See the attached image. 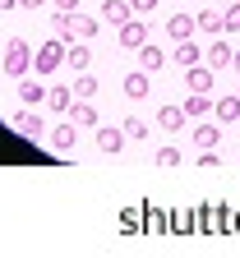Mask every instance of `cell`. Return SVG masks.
Returning <instances> with one entry per match:
<instances>
[{
	"mask_svg": "<svg viewBox=\"0 0 240 258\" xmlns=\"http://www.w3.org/2000/svg\"><path fill=\"white\" fill-rule=\"evenodd\" d=\"M171 60H176L180 70H189V64H199V60H203V51H199V46H194V37H189V42H176V51H171Z\"/></svg>",
	"mask_w": 240,
	"mask_h": 258,
	"instance_id": "7402d4cb",
	"label": "cell"
},
{
	"mask_svg": "<svg viewBox=\"0 0 240 258\" xmlns=\"http://www.w3.org/2000/svg\"><path fill=\"white\" fill-rule=\"evenodd\" d=\"M46 106L60 111V115H70V106H74V88H51V92H46Z\"/></svg>",
	"mask_w": 240,
	"mask_h": 258,
	"instance_id": "484cf974",
	"label": "cell"
},
{
	"mask_svg": "<svg viewBox=\"0 0 240 258\" xmlns=\"http://www.w3.org/2000/svg\"><path fill=\"white\" fill-rule=\"evenodd\" d=\"M153 161H157V166H166V171H171V166H180L185 157H180L176 148H157V157H153Z\"/></svg>",
	"mask_w": 240,
	"mask_h": 258,
	"instance_id": "f546056e",
	"label": "cell"
},
{
	"mask_svg": "<svg viewBox=\"0 0 240 258\" xmlns=\"http://www.w3.org/2000/svg\"><path fill=\"white\" fill-rule=\"evenodd\" d=\"M231 235H240V208H235V217H231Z\"/></svg>",
	"mask_w": 240,
	"mask_h": 258,
	"instance_id": "e575fe53",
	"label": "cell"
},
{
	"mask_svg": "<svg viewBox=\"0 0 240 258\" xmlns=\"http://www.w3.org/2000/svg\"><path fill=\"white\" fill-rule=\"evenodd\" d=\"M46 0H19V10H42Z\"/></svg>",
	"mask_w": 240,
	"mask_h": 258,
	"instance_id": "d6a6232c",
	"label": "cell"
},
{
	"mask_svg": "<svg viewBox=\"0 0 240 258\" xmlns=\"http://www.w3.org/2000/svg\"><path fill=\"white\" fill-rule=\"evenodd\" d=\"M222 19H226V32H240V0H231L222 10Z\"/></svg>",
	"mask_w": 240,
	"mask_h": 258,
	"instance_id": "4dcf8cb0",
	"label": "cell"
},
{
	"mask_svg": "<svg viewBox=\"0 0 240 258\" xmlns=\"http://www.w3.org/2000/svg\"><path fill=\"white\" fill-rule=\"evenodd\" d=\"M217 143H222V120H213V124L199 120V124H194V148L208 152V148H217Z\"/></svg>",
	"mask_w": 240,
	"mask_h": 258,
	"instance_id": "30bf717a",
	"label": "cell"
},
{
	"mask_svg": "<svg viewBox=\"0 0 240 258\" xmlns=\"http://www.w3.org/2000/svg\"><path fill=\"white\" fill-rule=\"evenodd\" d=\"M46 92H51V88H42V74H37V79H32V74L19 79V102H23V106H46Z\"/></svg>",
	"mask_w": 240,
	"mask_h": 258,
	"instance_id": "ba28073f",
	"label": "cell"
},
{
	"mask_svg": "<svg viewBox=\"0 0 240 258\" xmlns=\"http://www.w3.org/2000/svg\"><path fill=\"white\" fill-rule=\"evenodd\" d=\"M0 70H5L10 79L32 74V46H28L23 37H10V42H5V60H0Z\"/></svg>",
	"mask_w": 240,
	"mask_h": 258,
	"instance_id": "7a4b0ae2",
	"label": "cell"
},
{
	"mask_svg": "<svg viewBox=\"0 0 240 258\" xmlns=\"http://www.w3.org/2000/svg\"><path fill=\"white\" fill-rule=\"evenodd\" d=\"M74 97H97V79H92L88 70H83V74L74 79Z\"/></svg>",
	"mask_w": 240,
	"mask_h": 258,
	"instance_id": "f1b7e54d",
	"label": "cell"
},
{
	"mask_svg": "<svg viewBox=\"0 0 240 258\" xmlns=\"http://www.w3.org/2000/svg\"><path fill=\"white\" fill-rule=\"evenodd\" d=\"M10 124H14V134H19V139H42V134H46V120L32 111V106H28V111H14Z\"/></svg>",
	"mask_w": 240,
	"mask_h": 258,
	"instance_id": "277c9868",
	"label": "cell"
},
{
	"mask_svg": "<svg viewBox=\"0 0 240 258\" xmlns=\"http://www.w3.org/2000/svg\"><path fill=\"white\" fill-rule=\"evenodd\" d=\"M162 64H166V51H162L157 42H143V46H139V70H148V74H157V70H162Z\"/></svg>",
	"mask_w": 240,
	"mask_h": 258,
	"instance_id": "e0dca14e",
	"label": "cell"
},
{
	"mask_svg": "<svg viewBox=\"0 0 240 258\" xmlns=\"http://www.w3.org/2000/svg\"><path fill=\"white\" fill-rule=\"evenodd\" d=\"M88 60H92L88 42H83V37H79V42H70V51H65V64H70L74 74H83V70H88Z\"/></svg>",
	"mask_w": 240,
	"mask_h": 258,
	"instance_id": "ffe728a7",
	"label": "cell"
},
{
	"mask_svg": "<svg viewBox=\"0 0 240 258\" xmlns=\"http://www.w3.org/2000/svg\"><path fill=\"white\" fill-rule=\"evenodd\" d=\"M208 111H213V97H208V92H189V97H185V115H189V120H203Z\"/></svg>",
	"mask_w": 240,
	"mask_h": 258,
	"instance_id": "603a6c76",
	"label": "cell"
},
{
	"mask_svg": "<svg viewBox=\"0 0 240 258\" xmlns=\"http://www.w3.org/2000/svg\"><path fill=\"white\" fill-rule=\"evenodd\" d=\"M74 139H79V124H74L70 115H65L60 124H51V129H46V143H51L56 152H70V148H74Z\"/></svg>",
	"mask_w": 240,
	"mask_h": 258,
	"instance_id": "5b68a950",
	"label": "cell"
},
{
	"mask_svg": "<svg viewBox=\"0 0 240 258\" xmlns=\"http://www.w3.org/2000/svg\"><path fill=\"white\" fill-rule=\"evenodd\" d=\"M203 60H208L213 70H231V60H235V46L226 42V32H222V37H213V46L203 51Z\"/></svg>",
	"mask_w": 240,
	"mask_h": 258,
	"instance_id": "9c48e42d",
	"label": "cell"
},
{
	"mask_svg": "<svg viewBox=\"0 0 240 258\" xmlns=\"http://www.w3.org/2000/svg\"><path fill=\"white\" fill-rule=\"evenodd\" d=\"M0 60H5V46H0Z\"/></svg>",
	"mask_w": 240,
	"mask_h": 258,
	"instance_id": "74e56055",
	"label": "cell"
},
{
	"mask_svg": "<svg viewBox=\"0 0 240 258\" xmlns=\"http://www.w3.org/2000/svg\"><path fill=\"white\" fill-rule=\"evenodd\" d=\"M171 235H199V212L176 208V212H171Z\"/></svg>",
	"mask_w": 240,
	"mask_h": 258,
	"instance_id": "2e32d148",
	"label": "cell"
},
{
	"mask_svg": "<svg viewBox=\"0 0 240 258\" xmlns=\"http://www.w3.org/2000/svg\"><path fill=\"white\" fill-rule=\"evenodd\" d=\"M97 32H102V14H97V19H88L83 10H74V37H83V42H88V37H97Z\"/></svg>",
	"mask_w": 240,
	"mask_h": 258,
	"instance_id": "d4e9b609",
	"label": "cell"
},
{
	"mask_svg": "<svg viewBox=\"0 0 240 258\" xmlns=\"http://www.w3.org/2000/svg\"><path fill=\"white\" fill-rule=\"evenodd\" d=\"M5 10H19V0H0V14H5Z\"/></svg>",
	"mask_w": 240,
	"mask_h": 258,
	"instance_id": "d590c367",
	"label": "cell"
},
{
	"mask_svg": "<svg viewBox=\"0 0 240 258\" xmlns=\"http://www.w3.org/2000/svg\"><path fill=\"white\" fill-rule=\"evenodd\" d=\"M199 19V32H208V37H222L226 32V19L217 14V10H203V14H194Z\"/></svg>",
	"mask_w": 240,
	"mask_h": 258,
	"instance_id": "cb8c5ba5",
	"label": "cell"
},
{
	"mask_svg": "<svg viewBox=\"0 0 240 258\" xmlns=\"http://www.w3.org/2000/svg\"><path fill=\"white\" fill-rule=\"evenodd\" d=\"M143 42H153V37H148V23H143V14H134L129 23H120V46H125V51H139Z\"/></svg>",
	"mask_w": 240,
	"mask_h": 258,
	"instance_id": "8992f818",
	"label": "cell"
},
{
	"mask_svg": "<svg viewBox=\"0 0 240 258\" xmlns=\"http://www.w3.org/2000/svg\"><path fill=\"white\" fill-rule=\"evenodd\" d=\"M143 231V208H125L120 212V235H139Z\"/></svg>",
	"mask_w": 240,
	"mask_h": 258,
	"instance_id": "4316f807",
	"label": "cell"
},
{
	"mask_svg": "<svg viewBox=\"0 0 240 258\" xmlns=\"http://www.w3.org/2000/svg\"><path fill=\"white\" fill-rule=\"evenodd\" d=\"M185 120H189V115H185V106H171V102H166V106L157 111V129H162V134H180Z\"/></svg>",
	"mask_w": 240,
	"mask_h": 258,
	"instance_id": "8fae6325",
	"label": "cell"
},
{
	"mask_svg": "<svg viewBox=\"0 0 240 258\" xmlns=\"http://www.w3.org/2000/svg\"><path fill=\"white\" fill-rule=\"evenodd\" d=\"M56 10H79V0H56Z\"/></svg>",
	"mask_w": 240,
	"mask_h": 258,
	"instance_id": "836d02e7",
	"label": "cell"
},
{
	"mask_svg": "<svg viewBox=\"0 0 240 258\" xmlns=\"http://www.w3.org/2000/svg\"><path fill=\"white\" fill-rule=\"evenodd\" d=\"M120 129H125V139H148V120H139V115H129Z\"/></svg>",
	"mask_w": 240,
	"mask_h": 258,
	"instance_id": "83f0119b",
	"label": "cell"
},
{
	"mask_svg": "<svg viewBox=\"0 0 240 258\" xmlns=\"http://www.w3.org/2000/svg\"><path fill=\"white\" fill-rule=\"evenodd\" d=\"M143 235H171V212L143 203Z\"/></svg>",
	"mask_w": 240,
	"mask_h": 258,
	"instance_id": "7c38bea8",
	"label": "cell"
},
{
	"mask_svg": "<svg viewBox=\"0 0 240 258\" xmlns=\"http://www.w3.org/2000/svg\"><path fill=\"white\" fill-rule=\"evenodd\" d=\"M70 120L79 129H92L97 124V111H92V97H74V106H70Z\"/></svg>",
	"mask_w": 240,
	"mask_h": 258,
	"instance_id": "ac0fdd59",
	"label": "cell"
},
{
	"mask_svg": "<svg viewBox=\"0 0 240 258\" xmlns=\"http://www.w3.org/2000/svg\"><path fill=\"white\" fill-rule=\"evenodd\" d=\"M213 115L222 120V124H231V120H240V92H222L217 102H213Z\"/></svg>",
	"mask_w": 240,
	"mask_h": 258,
	"instance_id": "9a60e30c",
	"label": "cell"
},
{
	"mask_svg": "<svg viewBox=\"0 0 240 258\" xmlns=\"http://www.w3.org/2000/svg\"><path fill=\"white\" fill-rule=\"evenodd\" d=\"M231 203H199V235H231Z\"/></svg>",
	"mask_w": 240,
	"mask_h": 258,
	"instance_id": "6da1fadb",
	"label": "cell"
},
{
	"mask_svg": "<svg viewBox=\"0 0 240 258\" xmlns=\"http://www.w3.org/2000/svg\"><path fill=\"white\" fill-rule=\"evenodd\" d=\"M166 32H171V42H189L199 32V19L194 14H176V19H166Z\"/></svg>",
	"mask_w": 240,
	"mask_h": 258,
	"instance_id": "4fadbf2b",
	"label": "cell"
},
{
	"mask_svg": "<svg viewBox=\"0 0 240 258\" xmlns=\"http://www.w3.org/2000/svg\"><path fill=\"white\" fill-rule=\"evenodd\" d=\"M213 83H217V70H213V64H189V70H185V88L189 92H213Z\"/></svg>",
	"mask_w": 240,
	"mask_h": 258,
	"instance_id": "52a82bcc",
	"label": "cell"
},
{
	"mask_svg": "<svg viewBox=\"0 0 240 258\" xmlns=\"http://www.w3.org/2000/svg\"><path fill=\"white\" fill-rule=\"evenodd\" d=\"M125 97H129V102H143V97H148V70H134V74H125Z\"/></svg>",
	"mask_w": 240,
	"mask_h": 258,
	"instance_id": "d6986e66",
	"label": "cell"
},
{
	"mask_svg": "<svg viewBox=\"0 0 240 258\" xmlns=\"http://www.w3.org/2000/svg\"><path fill=\"white\" fill-rule=\"evenodd\" d=\"M97 148L116 157V152L125 148V129H111V124H102V129H97Z\"/></svg>",
	"mask_w": 240,
	"mask_h": 258,
	"instance_id": "44dd1931",
	"label": "cell"
},
{
	"mask_svg": "<svg viewBox=\"0 0 240 258\" xmlns=\"http://www.w3.org/2000/svg\"><path fill=\"white\" fill-rule=\"evenodd\" d=\"M231 70H235V74H240V51H235V60H231Z\"/></svg>",
	"mask_w": 240,
	"mask_h": 258,
	"instance_id": "8d00e7d4",
	"label": "cell"
},
{
	"mask_svg": "<svg viewBox=\"0 0 240 258\" xmlns=\"http://www.w3.org/2000/svg\"><path fill=\"white\" fill-rule=\"evenodd\" d=\"M129 19H134V5H129V0H107V5H102V23L120 28V23H129Z\"/></svg>",
	"mask_w": 240,
	"mask_h": 258,
	"instance_id": "5bb4252c",
	"label": "cell"
},
{
	"mask_svg": "<svg viewBox=\"0 0 240 258\" xmlns=\"http://www.w3.org/2000/svg\"><path fill=\"white\" fill-rule=\"evenodd\" d=\"M65 51H70V42H60V37L42 42L37 55H32V70H37V74H56L60 64H65Z\"/></svg>",
	"mask_w": 240,
	"mask_h": 258,
	"instance_id": "3957f363",
	"label": "cell"
},
{
	"mask_svg": "<svg viewBox=\"0 0 240 258\" xmlns=\"http://www.w3.org/2000/svg\"><path fill=\"white\" fill-rule=\"evenodd\" d=\"M129 5H134V14H153V10H157V0H129Z\"/></svg>",
	"mask_w": 240,
	"mask_h": 258,
	"instance_id": "1f68e13d",
	"label": "cell"
}]
</instances>
